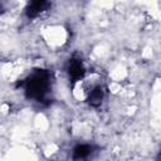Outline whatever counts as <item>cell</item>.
<instances>
[{
  "mask_svg": "<svg viewBox=\"0 0 161 161\" xmlns=\"http://www.w3.org/2000/svg\"><path fill=\"white\" fill-rule=\"evenodd\" d=\"M24 91L28 99L39 104H49L53 93V74L49 69L38 68L31 70L16 84Z\"/></svg>",
  "mask_w": 161,
  "mask_h": 161,
  "instance_id": "obj_1",
  "label": "cell"
},
{
  "mask_svg": "<svg viewBox=\"0 0 161 161\" xmlns=\"http://www.w3.org/2000/svg\"><path fill=\"white\" fill-rule=\"evenodd\" d=\"M67 73H68V77L72 84L83 79L86 75V67L83 64V60L77 57L70 58L67 64Z\"/></svg>",
  "mask_w": 161,
  "mask_h": 161,
  "instance_id": "obj_2",
  "label": "cell"
},
{
  "mask_svg": "<svg viewBox=\"0 0 161 161\" xmlns=\"http://www.w3.org/2000/svg\"><path fill=\"white\" fill-rule=\"evenodd\" d=\"M52 8V3L45 1V0H36V1H31L25 6V15L28 19H34L36 16H39L40 14H43L44 11L49 10Z\"/></svg>",
  "mask_w": 161,
  "mask_h": 161,
  "instance_id": "obj_3",
  "label": "cell"
},
{
  "mask_svg": "<svg viewBox=\"0 0 161 161\" xmlns=\"http://www.w3.org/2000/svg\"><path fill=\"white\" fill-rule=\"evenodd\" d=\"M96 152V147L91 143H78L72 150V160L73 161H86L93 156Z\"/></svg>",
  "mask_w": 161,
  "mask_h": 161,
  "instance_id": "obj_4",
  "label": "cell"
},
{
  "mask_svg": "<svg viewBox=\"0 0 161 161\" xmlns=\"http://www.w3.org/2000/svg\"><path fill=\"white\" fill-rule=\"evenodd\" d=\"M106 97V88L102 84H97L92 88V91L88 93L87 102L91 107L97 108L103 103V99Z\"/></svg>",
  "mask_w": 161,
  "mask_h": 161,
  "instance_id": "obj_5",
  "label": "cell"
}]
</instances>
